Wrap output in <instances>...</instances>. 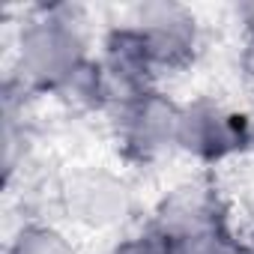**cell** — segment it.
Wrapping results in <instances>:
<instances>
[{
    "label": "cell",
    "instance_id": "cell-8",
    "mask_svg": "<svg viewBox=\"0 0 254 254\" xmlns=\"http://www.w3.org/2000/svg\"><path fill=\"white\" fill-rule=\"evenodd\" d=\"M168 254H233L236 245L227 242L224 230H206V233H189L177 239H165Z\"/></svg>",
    "mask_w": 254,
    "mask_h": 254
},
{
    "label": "cell",
    "instance_id": "cell-6",
    "mask_svg": "<svg viewBox=\"0 0 254 254\" xmlns=\"http://www.w3.org/2000/svg\"><path fill=\"white\" fill-rule=\"evenodd\" d=\"M221 203L218 194L209 186L200 183H186L165 194L159 203L153 230L162 239H177L189 233H206V230H224L221 227Z\"/></svg>",
    "mask_w": 254,
    "mask_h": 254
},
{
    "label": "cell",
    "instance_id": "cell-3",
    "mask_svg": "<svg viewBox=\"0 0 254 254\" xmlns=\"http://www.w3.org/2000/svg\"><path fill=\"white\" fill-rule=\"evenodd\" d=\"M180 111L183 105L156 87L123 102L117 114V141L129 162L153 165L180 153Z\"/></svg>",
    "mask_w": 254,
    "mask_h": 254
},
{
    "label": "cell",
    "instance_id": "cell-7",
    "mask_svg": "<svg viewBox=\"0 0 254 254\" xmlns=\"http://www.w3.org/2000/svg\"><path fill=\"white\" fill-rule=\"evenodd\" d=\"M9 254H78V248L60 227L30 221L9 242Z\"/></svg>",
    "mask_w": 254,
    "mask_h": 254
},
{
    "label": "cell",
    "instance_id": "cell-10",
    "mask_svg": "<svg viewBox=\"0 0 254 254\" xmlns=\"http://www.w3.org/2000/svg\"><path fill=\"white\" fill-rule=\"evenodd\" d=\"M239 69H242L245 81H248V84H254V36H248V39H245V45H242V54H239Z\"/></svg>",
    "mask_w": 254,
    "mask_h": 254
},
{
    "label": "cell",
    "instance_id": "cell-2",
    "mask_svg": "<svg viewBox=\"0 0 254 254\" xmlns=\"http://www.w3.org/2000/svg\"><path fill=\"white\" fill-rule=\"evenodd\" d=\"M57 206L84 230H117L135 212V191L111 168H75L57 186Z\"/></svg>",
    "mask_w": 254,
    "mask_h": 254
},
{
    "label": "cell",
    "instance_id": "cell-13",
    "mask_svg": "<svg viewBox=\"0 0 254 254\" xmlns=\"http://www.w3.org/2000/svg\"><path fill=\"white\" fill-rule=\"evenodd\" d=\"M248 248L254 251V230H251V236H248Z\"/></svg>",
    "mask_w": 254,
    "mask_h": 254
},
{
    "label": "cell",
    "instance_id": "cell-11",
    "mask_svg": "<svg viewBox=\"0 0 254 254\" xmlns=\"http://www.w3.org/2000/svg\"><path fill=\"white\" fill-rule=\"evenodd\" d=\"M242 153L254 156V111L242 114Z\"/></svg>",
    "mask_w": 254,
    "mask_h": 254
},
{
    "label": "cell",
    "instance_id": "cell-12",
    "mask_svg": "<svg viewBox=\"0 0 254 254\" xmlns=\"http://www.w3.org/2000/svg\"><path fill=\"white\" fill-rule=\"evenodd\" d=\"M233 254H254V251H251L248 245H236V251H233Z\"/></svg>",
    "mask_w": 254,
    "mask_h": 254
},
{
    "label": "cell",
    "instance_id": "cell-1",
    "mask_svg": "<svg viewBox=\"0 0 254 254\" xmlns=\"http://www.w3.org/2000/svg\"><path fill=\"white\" fill-rule=\"evenodd\" d=\"M90 60L84 18L75 6H45L18 30L15 81H21L30 93H60Z\"/></svg>",
    "mask_w": 254,
    "mask_h": 254
},
{
    "label": "cell",
    "instance_id": "cell-9",
    "mask_svg": "<svg viewBox=\"0 0 254 254\" xmlns=\"http://www.w3.org/2000/svg\"><path fill=\"white\" fill-rule=\"evenodd\" d=\"M111 254H168V245H165V239L150 227L147 233H135V236L120 239Z\"/></svg>",
    "mask_w": 254,
    "mask_h": 254
},
{
    "label": "cell",
    "instance_id": "cell-5",
    "mask_svg": "<svg viewBox=\"0 0 254 254\" xmlns=\"http://www.w3.org/2000/svg\"><path fill=\"white\" fill-rule=\"evenodd\" d=\"M180 153L200 165H218L242 153V114L206 96L186 102L180 111Z\"/></svg>",
    "mask_w": 254,
    "mask_h": 254
},
{
    "label": "cell",
    "instance_id": "cell-4",
    "mask_svg": "<svg viewBox=\"0 0 254 254\" xmlns=\"http://www.w3.org/2000/svg\"><path fill=\"white\" fill-rule=\"evenodd\" d=\"M132 30L141 36L156 72H177L189 66L200 45V27L183 3H144L132 12Z\"/></svg>",
    "mask_w": 254,
    "mask_h": 254
}]
</instances>
